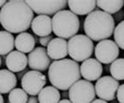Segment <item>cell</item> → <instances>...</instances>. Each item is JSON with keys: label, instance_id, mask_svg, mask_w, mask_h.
Segmentation results:
<instances>
[{"label": "cell", "instance_id": "obj_1", "mask_svg": "<svg viewBox=\"0 0 124 103\" xmlns=\"http://www.w3.org/2000/svg\"><path fill=\"white\" fill-rule=\"evenodd\" d=\"M32 20L33 12L24 0H9L0 9V24L11 33L25 32Z\"/></svg>", "mask_w": 124, "mask_h": 103}, {"label": "cell", "instance_id": "obj_2", "mask_svg": "<svg viewBox=\"0 0 124 103\" xmlns=\"http://www.w3.org/2000/svg\"><path fill=\"white\" fill-rule=\"evenodd\" d=\"M48 77L52 87L57 90H70L75 82L80 80V66L77 61L69 58L54 60L48 70Z\"/></svg>", "mask_w": 124, "mask_h": 103}, {"label": "cell", "instance_id": "obj_3", "mask_svg": "<svg viewBox=\"0 0 124 103\" xmlns=\"http://www.w3.org/2000/svg\"><path fill=\"white\" fill-rule=\"evenodd\" d=\"M85 36L92 41L108 40L115 30V20L113 16L100 9L89 14L84 23Z\"/></svg>", "mask_w": 124, "mask_h": 103}, {"label": "cell", "instance_id": "obj_4", "mask_svg": "<svg viewBox=\"0 0 124 103\" xmlns=\"http://www.w3.org/2000/svg\"><path fill=\"white\" fill-rule=\"evenodd\" d=\"M79 30V19L71 11L63 9L52 17V31L57 37L71 39Z\"/></svg>", "mask_w": 124, "mask_h": 103}, {"label": "cell", "instance_id": "obj_5", "mask_svg": "<svg viewBox=\"0 0 124 103\" xmlns=\"http://www.w3.org/2000/svg\"><path fill=\"white\" fill-rule=\"evenodd\" d=\"M94 52L93 41L85 34H76L68 42V55L75 61H85Z\"/></svg>", "mask_w": 124, "mask_h": 103}, {"label": "cell", "instance_id": "obj_6", "mask_svg": "<svg viewBox=\"0 0 124 103\" xmlns=\"http://www.w3.org/2000/svg\"><path fill=\"white\" fill-rule=\"evenodd\" d=\"M95 97V85L88 80H78L69 90V98L72 103H92Z\"/></svg>", "mask_w": 124, "mask_h": 103}, {"label": "cell", "instance_id": "obj_7", "mask_svg": "<svg viewBox=\"0 0 124 103\" xmlns=\"http://www.w3.org/2000/svg\"><path fill=\"white\" fill-rule=\"evenodd\" d=\"M47 78L42 72L30 70L24 74L21 79V87L30 96H37L45 88Z\"/></svg>", "mask_w": 124, "mask_h": 103}, {"label": "cell", "instance_id": "obj_8", "mask_svg": "<svg viewBox=\"0 0 124 103\" xmlns=\"http://www.w3.org/2000/svg\"><path fill=\"white\" fill-rule=\"evenodd\" d=\"M26 3L30 6L33 13L40 15H55L56 13L63 11L68 4L66 0H27Z\"/></svg>", "mask_w": 124, "mask_h": 103}, {"label": "cell", "instance_id": "obj_9", "mask_svg": "<svg viewBox=\"0 0 124 103\" xmlns=\"http://www.w3.org/2000/svg\"><path fill=\"white\" fill-rule=\"evenodd\" d=\"M95 56L100 64H113L119 56V47L112 40H103L98 42L95 47Z\"/></svg>", "mask_w": 124, "mask_h": 103}, {"label": "cell", "instance_id": "obj_10", "mask_svg": "<svg viewBox=\"0 0 124 103\" xmlns=\"http://www.w3.org/2000/svg\"><path fill=\"white\" fill-rule=\"evenodd\" d=\"M119 85V81L112 76L100 77L95 84L96 95L99 97V99H102L104 101H112L116 98Z\"/></svg>", "mask_w": 124, "mask_h": 103}, {"label": "cell", "instance_id": "obj_11", "mask_svg": "<svg viewBox=\"0 0 124 103\" xmlns=\"http://www.w3.org/2000/svg\"><path fill=\"white\" fill-rule=\"evenodd\" d=\"M28 67L34 71H46L50 67V57L47 49L44 47H36L28 55Z\"/></svg>", "mask_w": 124, "mask_h": 103}, {"label": "cell", "instance_id": "obj_12", "mask_svg": "<svg viewBox=\"0 0 124 103\" xmlns=\"http://www.w3.org/2000/svg\"><path fill=\"white\" fill-rule=\"evenodd\" d=\"M103 72V67L96 58H89L82 61L80 66V74L81 76L88 81L98 80L101 77Z\"/></svg>", "mask_w": 124, "mask_h": 103}, {"label": "cell", "instance_id": "obj_13", "mask_svg": "<svg viewBox=\"0 0 124 103\" xmlns=\"http://www.w3.org/2000/svg\"><path fill=\"white\" fill-rule=\"evenodd\" d=\"M5 65L8 67V70L11 72H22L28 66V58L25 55V53H22L20 51H12L5 57Z\"/></svg>", "mask_w": 124, "mask_h": 103}, {"label": "cell", "instance_id": "obj_14", "mask_svg": "<svg viewBox=\"0 0 124 103\" xmlns=\"http://www.w3.org/2000/svg\"><path fill=\"white\" fill-rule=\"evenodd\" d=\"M47 53L51 59H64L68 55V42L61 37H53V40L47 46Z\"/></svg>", "mask_w": 124, "mask_h": 103}, {"label": "cell", "instance_id": "obj_15", "mask_svg": "<svg viewBox=\"0 0 124 103\" xmlns=\"http://www.w3.org/2000/svg\"><path fill=\"white\" fill-rule=\"evenodd\" d=\"M31 29L34 34L40 37L50 36L52 32V19L49 16L40 15L33 18L31 23Z\"/></svg>", "mask_w": 124, "mask_h": 103}, {"label": "cell", "instance_id": "obj_16", "mask_svg": "<svg viewBox=\"0 0 124 103\" xmlns=\"http://www.w3.org/2000/svg\"><path fill=\"white\" fill-rule=\"evenodd\" d=\"M68 6L75 15H89L95 11L96 1L94 0H69Z\"/></svg>", "mask_w": 124, "mask_h": 103}, {"label": "cell", "instance_id": "obj_17", "mask_svg": "<svg viewBox=\"0 0 124 103\" xmlns=\"http://www.w3.org/2000/svg\"><path fill=\"white\" fill-rule=\"evenodd\" d=\"M15 47L17 50L22 53H30L36 48L34 37L26 31L19 33L15 40Z\"/></svg>", "mask_w": 124, "mask_h": 103}, {"label": "cell", "instance_id": "obj_18", "mask_svg": "<svg viewBox=\"0 0 124 103\" xmlns=\"http://www.w3.org/2000/svg\"><path fill=\"white\" fill-rule=\"evenodd\" d=\"M17 87V76L8 69L0 70V94H9Z\"/></svg>", "mask_w": 124, "mask_h": 103}, {"label": "cell", "instance_id": "obj_19", "mask_svg": "<svg viewBox=\"0 0 124 103\" xmlns=\"http://www.w3.org/2000/svg\"><path fill=\"white\" fill-rule=\"evenodd\" d=\"M40 103H58L61 101V93L56 88L47 85L38 95Z\"/></svg>", "mask_w": 124, "mask_h": 103}, {"label": "cell", "instance_id": "obj_20", "mask_svg": "<svg viewBox=\"0 0 124 103\" xmlns=\"http://www.w3.org/2000/svg\"><path fill=\"white\" fill-rule=\"evenodd\" d=\"M96 6L100 8V11L106 14H117L121 11L124 6L123 0H98L96 1Z\"/></svg>", "mask_w": 124, "mask_h": 103}, {"label": "cell", "instance_id": "obj_21", "mask_svg": "<svg viewBox=\"0 0 124 103\" xmlns=\"http://www.w3.org/2000/svg\"><path fill=\"white\" fill-rule=\"evenodd\" d=\"M15 37L13 33L2 30L0 31V55H8L14 51Z\"/></svg>", "mask_w": 124, "mask_h": 103}, {"label": "cell", "instance_id": "obj_22", "mask_svg": "<svg viewBox=\"0 0 124 103\" xmlns=\"http://www.w3.org/2000/svg\"><path fill=\"white\" fill-rule=\"evenodd\" d=\"M109 72L112 77L116 80H124V58H117L113 64H111Z\"/></svg>", "mask_w": 124, "mask_h": 103}, {"label": "cell", "instance_id": "obj_23", "mask_svg": "<svg viewBox=\"0 0 124 103\" xmlns=\"http://www.w3.org/2000/svg\"><path fill=\"white\" fill-rule=\"evenodd\" d=\"M28 94L23 88H14L8 95V103H27Z\"/></svg>", "mask_w": 124, "mask_h": 103}, {"label": "cell", "instance_id": "obj_24", "mask_svg": "<svg viewBox=\"0 0 124 103\" xmlns=\"http://www.w3.org/2000/svg\"><path fill=\"white\" fill-rule=\"evenodd\" d=\"M114 39L118 47L124 50V20L119 22V24L116 26L114 30Z\"/></svg>", "mask_w": 124, "mask_h": 103}, {"label": "cell", "instance_id": "obj_25", "mask_svg": "<svg viewBox=\"0 0 124 103\" xmlns=\"http://www.w3.org/2000/svg\"><path fill=\"white\" fill-rule=\"evenodd\" d=\"M117 99L119 103H124V83L119 85V88L117 91Z\"/></svg>", "mask_w": 124, "mask_h": 103}, {"label": "cell", "instance_id": "obj_26", "mask_svg": "<svg viewBox=\"0 0 124 103\" xmlns=\"http://www.w3.org/2000/svg\"><path fill=\"white\" fill-rule=\"evenodd\" d=\"M52 40H53V37L50 34V36H47V37H40L39 42H40V44H41V46H43V47H47L48 45H49V43H50Z\"/></svg>", "mask_w": 124, "mask_h": 103}, {"label": "cell", "instance_id": "obj_27", "mask_svg": "<svg viewBox=\"0 0 124 103\" xmlns=\"http://www.w3.org/2000/svg\"><path fill=\"white\" fill-rule=\"evenodd\" d=\"M27 103H40L39 100H38L37 97H34V96H31V97L28 98V101H27Z\"/></svg>", "mask_w": 124, "mask_h": 103}, {"label": "cell", "instance_id": "obj_28", "mask_svg": "<svg viewBox=\"0 0 124 103\" xmlns=\"http://www.w3.org/2000/svg\"><path fill=\"white\" fill-rule=\"evenodd\" d=\"M92 103H108V101H104V100H102V99H95Z\"/></svg>", "mask_w": 124, "mask_h": 103}, {"label": "cell", "instance_id": "obj_29", "mask_svg": "<svg viewBox=\"0 0 124 103\" xmlns=\"http://www.w3.org/2000/svg\"><path fill=\"white\" fill-rule=\"evenodd\" d=\"M58 103H72L70 100H68V99H63V100H61Z\"/></svg>", "mask_w": 124, "mask_h": 103}, {"label": "cell", "instance_id": "obj_30", "mask_svg": "<svg viewBox=\"0 0 124 103\" xmlns=\"http://www.w3.org/2000/svg\"><path fill=\"white\" fill-rule=\"evenodd\" d=\"M6 2H8V1H4V0H0V7L2 8V7H3V5H4Z\"/></svg>", "mask_w": 124, "mask_h": 103}, {"label": "cell", "instance_id": "obj_31", "mask_svg": "<svg viewBox=\"0 0 124 103\" xmlns=\"http://www.w3.org/2000/svg\"><path fill=\"white\" fill-rule=\"evenodd\" d=\"M25 73H26V72H25ZM25 73H24L23 71H22V72H19V74H18V77H19V78H21V79H22V77L24 76V74H25Z\"/></svg>", "mask_w": 124, "mask_h": 103}, {"label": "cell", "instance_id": "obj_32", "mask_svg": "<svg viewBox=\"0 0 124 103\" xmlns=\"http://www.w3.org/2000/svg\"><path fill=\"white\" fill-rule=\"evenodd\" d=\"M0 103H4V99H3V97L1 96V94H0Z\"/></svg>", "mask_w": 124, "mask_h": 103}, {"label": "cell", "instance_id": "obj_33", "mask_svg": "<svg viewBox=\"0 0 124 103\" xmlns=\"http://www.w3.org/2000/svg\"><path fill=\"white\" fill-rule=\"evenodd\" d=\"M1 64H2V60H1V57H0V67H1Z\"/></svg>", "mask_w": 124, "mask_h": 103}]
</instances>
